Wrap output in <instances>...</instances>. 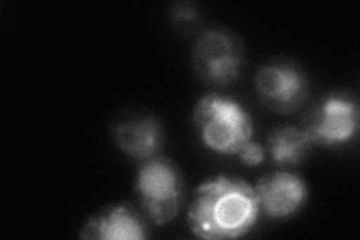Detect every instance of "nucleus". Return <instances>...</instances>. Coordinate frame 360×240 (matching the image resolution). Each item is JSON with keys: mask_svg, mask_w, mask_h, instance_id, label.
Here are the masks:
<instances>
[{"mask_svg": "<svg viewBox=\"0 0 360 240\" xmlns=\"http://www.w3.org/2000/svg\"><path fill=\"white\" fill-rule=\"evenodd\" d=\"M260 213L252 185L239 177L218 175L195 189L186 220L189 230L197 237L225 240L250 233Z\"/></svg>", "mask_w": 360, "mask_h": 240, "instance_id": "nucleus-1", "label": "nucleus"}, {"mask_svg": "<svg viewBox=\"0 0 360 240\" xmlns=\"http://www.w3.org/2000/svg\"><path fill=\"white\" fill-rule=\"evenodd\" d=\"M193 119L201 143L215 153L238 155L252 140L254 123L250 113L230 96H201L194 107Z\"/></svg>", "mask_w": 360, "mask_h": 240, "instance_id": "nucleus-2", "label": "nucleus"}, {"mask_svg": "<svg viewBox=\"0 0 360 240\" xmlns=\"http://www.w3.org/2000/svg\"><path fill=\"white\" fill-rule=\"evenodd\" d=\"M135 191L144 215L156 225L172 222L182 208V177L179 170L161 156L141 163Z\"/></svg>", "mask_w": 360, "mask_h": 240, "instance_id": "nucleus-3", "label": "nucleus"}, {"mask_svg": "<svg viewBox=\"0 0 360 240\" xmlns=\"http://www.w3.org/2000/svg\"><path fill=\"white\" fill-rule=\"evenodd\" d=\"M245 56L240 39L222 29L202 32L193 49L195 74L209 84L227 86L239 78Z\"/></svg>", "mask_w": 360, "mask_h": 240, "instance_id": "nucleus-4", "label": "nucleus"}, {"mask_svg": "<svg viewBox=\"0 0 360 240\" xmlns=\"http://www.w3.org/2000/svg\"><path fill=\"white\" fill-rule=\"evenodd\" d=\"M255 89L269 110L283 114L299 110L309 94L308 78L290 62L263 65L255 74Z\"/></svg>", "mask_w": 360, "mask_h": 240, "instance_id": "nucleus-5", "label": "nucleus"}, {"mask_svg": "<svg viewBox=\"0 0 360 240\" xmlns=\"http://www.w3.org/2000/svg\"><path fill=\"white\" fill-rule=\"evenodd\" d=\"M359 130L357 102L348 96L329 95L311 114L303 127L309 141L324 147L350 141Z\"/></svg>", "mask_w": 360, "mask_h": 240, "instance_id": "nucleus-6", "label": "nucleus"}, {"mask_svg": "<svg viewBox=\"0 0 360 240\" xmlns=\"http://www.w3.org/2000/svg\"><path fill=\"white\" fill-rule=\"evenodd\" d=\"M254 188L262 213L276 221L295 216L308 200L305 180L285 170L263 176Z\"/></svg>", "mask_w": 360, "mask_h": 240, "instance_id": "nucleus-7", "label": "nucleus"}, {"mask_svg": "<svg viewBox=\"0 0 360 240\" xmlns=\"http://www.w3.org/2000/svg\"><path fill=\"white\" fill-rule=\"evenodd\" d=\"M112 135L120 151L140 163L160 155L164 144L162 125L152 116H140L119 122L112 130Z\"/></svg>", "mask_w": 360, "mask_h": 240, "instance_id": "nucleus-8", "label": "nucleus"}, {"mask_svg": "<svg viewBox=\"0 0 360 240\" xmlns=\"http://www.w3.org/2000/svg\"><path fill=\"white\" fill-rule=\"evenodd\" d=\"M80 237L101 240H141L148 237L146 224L129 206H110L92 216L83 227Z\"/></svg>", "mask_w": 360, "mask_h": 240, "instance_id": "nucleus-9", "label": "nucleus"}, {"mask_svg": "<svg viewBox=\"0 0 360 240\" xmlns=\"http://www.w3.org/2000/svg\"><path fill=\"white\" fill-rule=\"evenodd\" d=\"M312 143L307 132L297 127L276 128L267 139V152L278 167L297 165L307 158Z\"/></svg>", "mask_w": 360, "mask_h": 240, "instance_id": "nucleus-10", "label": "nucleus"}, {"mask_svg": "<svg viewBox=\"0 0 360 240\" xmlns=\"http://www.w3.org/2000/svg\"><path fill=\"white\" fill-rule=\"evenodd\" d=\"M238 156L240 161L245 164V165H250V167H255V165H260L264 158H266V149L260 144L257 143L254 140L248 141L240 151L239 153L236 155Z\"/></svg>", "mask_w": 360, "mask_h": 240, "instance_id": "nucleus-11", "label": "nucleus"}, {"mask_svg": "<svg viewBox=\"0 0 360 240\" xmlns=\"http://www.w3.org/2000/svg\"><path fill=\"white\" fill-rule=\"evenodd\" d=\"M173 17L176 23H195L198 13L193 4H177L173 11Z\"/></svg>", "mask_w": 360, "mask_h": 240, "instance_id": "nucleus-12", "label": "nucleus"}]
</instances>
